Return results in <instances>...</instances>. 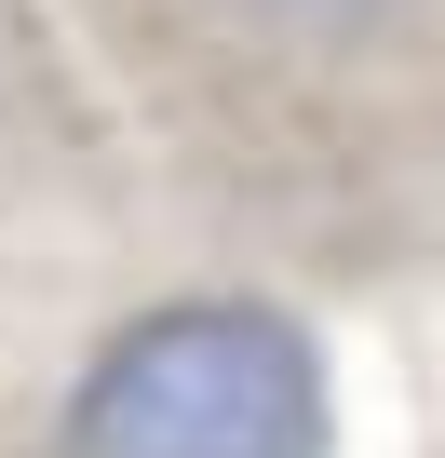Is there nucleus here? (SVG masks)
<instances>
[{
    "label": "nucleus",
    "mask_w": 445,
    "mask_h": 458,
    "mask_svg": "<svg viewBox=\"0 0 445 458\" xmlns=\"http://www.w3.org/2000/svg\"><path fill=\"white\" fill-rule=\"evenodd\" d=\"M324 351L270 297H175L135 310L68 377V458H324Z\"/></svg>",
    "instance_id": "1"
},
{
    "label": "nucleus",
    "mask_w": 445,
    "mask_h": 458,
    "mask_svg": "<svg viewBox=\"0 0 445 458\" xmlns=\"http://www.w3.org/2000/svg\"><path fill=\"white\" fill-rule=\"evenodd\" d=\"M230 14H257V28H284V41H351V28L405 14V0H230Z\"/></svg>",
    "instance_id": "2"
}]
</instances>
